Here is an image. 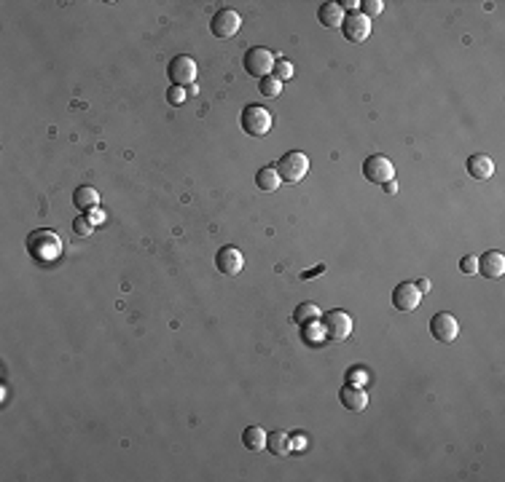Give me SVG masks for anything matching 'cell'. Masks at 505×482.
I'll return each mask as SVG.
<instances>
[{"instance_id": "2e32d148", "label": "cell", "mask_w": 505, "mask_h": 482, "mask_svg": "<svg viewBox=\"0 0 505 482\" xmlns=\"http://www.w3.org/2000/svg\"><path fill=\"white\" fill-rule=\"evenodd\" d=\"M266 448L275 453V456H293V434L290 432H272L266 434Z\"/></svg>"}, {"instance_id": "f546056e", "label": "cell", "mask_w": 505, "mask_h": 482, "mask_svg": "<svg viewBox=\"0 0 505 482\" xmlns=\"http://www.w3.org/2000/svg\"><path fill=\"white\" fill-rule=\"evenodd\" d=\"M102 220H105V215H100V212H92V215H89V222H92V225H97Z\"/></svg>"}, {"instance_id": "7402d4cb", "label": "cell", "mask_w": 505, "mask_h": 482, "mask_svg": "<svg viewBox=\"0 0 505 482\" xmlns=\"http://www.w3.org/2000/svg\"><path fill=\"white\" fill-rule=\"evenodd\" d=\"M258 92L264 96H277L282 92V83H279L275 75H266V78H258Z\"/></svg>"}, {"instance_id": "9c48e42d", "label": "cell", "mask_w": 505, "mask_h": 482, "mask_svg": "<svg viewBox=\"0 0 505 482\" xmlns=\"http://www.w3.org/2000/svg\"><path fill=\"white\" fill-rule=\"evenodd\" d=\"M341 32H344V38H347L350 43H363V41L371 35V19L363 17L360 11H353V14L344 17Z\"/></svg>"}, {"instance_id": "30bf717a", "label": "cell", "mask_w": 505, "mask_h": 482, "mask_svg": "<svg viewBox=\"0 0 505 482\" xmlns=\"http://www.w3.org/2000/svg\"><path fill=\"white\" fill-rule=\"evenodd\" d=\"M430 333L438 343H452L457 335H459V324L452 313L438 311L433 319H430Z\"/></svg>"}, {"instance_id": "4fadbf2b", "label": "cell", "mask_w": 505, "mask_h": 482, "mask_svg": "<svg viewBox=\"0 0 505 482\" xmlns=\"http://www.w3.org/2000/svg\"><path fill=\"white\" fill-rule=\"evenodd\" d=\"M476 263H479V273L481 276H486V279H500L505 273V258H503V252H497V249L484 252Z\"/></svg>"}, {"instance_id": "83f0119b", "label": "cell", "mask_w": 505, "mask_h": 482, "mask_svg": "<svg viewBox=\"0 0 505 482\" xmlns=\"http://www.w3.org/2000/svg\"><path fill=\"white\" fill-rule=\"evenodd\" d=\"M326 271V265H317V268H312V271H306V273H301L304 279H309V276H317V273H323Z\"/></svg>"}, {"instance_id": "cb8c5ba5", "label": "cell", "mask_w": 505, "mask_h": 482, "mask_svg": "<svg viewBox=\"0 0 505 482\" xmlns=\"http://www.w3.org/2000/svg\"><path fill=\"white\" fill-rule=\"evenodd\" d=\"M382 8H384V3L382 0H366V3H360V14L363 17H377V14H382Z\"/></svg>"}, {"instance_id": "9a60e30c", "label": "cell", "mask_w": 505, "mask_h": 482, "mask_svg": "<svg viewBox=\"0 0 505 482\" xmlns=\"http://www.w3.org/2000/svg\"><path fill=\"white\" fill-rule=\"evenodd\" d=\"M465 169H468V174H471L473 180H489V177L495 174V161H492L486 153H476V156L468 158Z\"/></svg>"}, {"instance_id": "44dd1931", "label": "cell", "mask_w": 505, "mask_h": 482, "mask_svg": "<svg viewBox=\"0 0 505 482\" xmlns=\"http://www.w3.org/2000/svg\"><path fill=\"white\" fill-rule=\"evenodd\" d=\"M320 319V308L315 306V303H301L296 311H293V322L304 327V324H312V322H317Z\"/></svg>"}, {"instance_id": "d6986e66", "label": "cell", "mask_w": 505, "mask_h": 482, "mask_svg": "<svg viewBox=\"0 0 505 482\" xmlns=\"http://www.w3.org/2000/svg\"><path fill=\"white\" fill-rule=\"evenodd\" d=\"M242 442H245V448H248V450L261 453V450L266 448V432H264L261 426H248V429L242 432Z\"/></svg>"}, {"instance_id": "8992f818", "label": "cell", "mask_w": 505, "mask_h": 482, "mask_svg": "<svg viewBox=\"0 0 505 482\" xmlns=\"http://www.w3.org/2000/svg\"><path fill=\"white\" fill-rule=\"evenodd\" d=\"M323 335L328 340H347L350 333H353V316L347 311H328L323 316Z\"/></svg>"}, {"instance_id": "484cf974", "label": "cell", "mask_w": 505, "mask_h": 482, "mask_svg": "<svg viewBox=\"0 0 505 482\" xmlns=\"http://www.w3.org/2000/svg\"><path fill=\"white\" fill-rule=\"evenodd\" d=\"M92 228H95V225L89 222V217H78L76 222H73V231H76L78 236H89V233H92Z\"/></svg>"}, {"instance_id": "e0dca14e", "label": "cell", "mask_w": 505, "mask_h": 482, "mask_svg": "<svg viewBox=\"0 0 505 482\" xmlns=\"http://www.w3.org/2000/svg\"><path fill=\"white\" fill-rule=\"evenodd\" d=\"M317 22L323 24V27H328V30H336V27H341L344 22V8L339 6V3H323L320 8H317Z\"/></svg>"}, {"instance_id": "277c9868", "label": "cell", "mask_w": 505, "mask_h": 482, "mask_svg": "<svg viewBox=\"0 0 505 482\" xmlns=\"http://www.w3.org/2000/svg\"><path fill=\"white\" fill-rule=\"evenodd\" d=\"M167 75H170L172 86L188 89L191 83H197V62L188 54H177V56L170 59V65H167Z\"/></svg>"}, {"instance_id": "ac0fdd59", "label": "cell", "mask_w": 505, "mask_h": 482, "mask_svg": "<svg viewBox=\"0 0 505 482\" xmlns=\"http://www.w3.org/2000/svg\"><path fill=\"white\" fill-rule=\"evenodd\" d=\"M279 182H282V180H279V174L275 167H264L255 171V185H258L264 193H275L279 188Z\"/></svg>"}, {"instance_id": "4316f807", "label": "cell", "mask_w": 505, "mask_h": 482, "mask_svg": "<svg viewBox=\"0 0 505 482\" xmlns=\"http://www.w3.org/2000/svg\"><path fill=\"white\" fill-rule=\"evenodd\" d=\"M459 271H462V273H476V271H479V263H476V258L465 255V258L459 260Z\"/></svg>"}, {"instance_id": "5b68a950", "label": "cell", "mask_w": 505, "mask_h": 482, "mask_svg": "<svg viewBox=\"0 0 505 482\" xmlns=\"http://www.w3.org/2000/svg\"><path fill=\"white\" fill-rule=\"evenodd\" d=\"M275 62H277V59H275L272 48L253 46V48H248V54H245V70L250 72L253 78H266V75H272Z\"/></svg>"}, {"instance_id": "1f68e13d", "label": "cell", "mask_w": 505, "mask_h": 482, "mask_svg": "<svg viewBox=\"0 0 505 482\" xmlns=\"http://www.w3.org/2000/svg\"><path fill=\"white\" fill-rule=\"evenodd\" d=\"M186 92H188V96H197V94H199V86H197V83H191Z\"/></svg>"}, {"instance_id": "7c38bea8", "label": "cell", "mask_w": 505, "mask_h": 482, "mask_svg": "<svg viewBox=\"0 0 505 482\" xmlns=\"http://www.w3.org/2000/svg\"><path fill=\"white\" fill-rule=\"evenodd\" d=\"M419 300H422V292L414 287L411 282H404V284H398L393 289V306L398 311H414L419 306Z\"/></svg>"}, {"instance_id": "8fae6325", "label": "cell", "mask_w": 505, "mask_h": 482, "mask_svg": "<svg viewBox=\"0 0 505 482\" xmlns=\"http://www.w3.org/2000/svg\"><path fill=\"white\" fill-rule=\"evenodd\" d=\"M215 265H218V271H221L224 276H237V273L242 271V265H245V258H242V252H239L237 247L226 244V247L218 249Z\"/></svg>"}, {"instance_id": "603a6c76", "label": "cell", "mask_w": 505, "mask_h": 482, "mask_svg": "<svg viewBox=\"0 0 505 482\" xmlns=\"http://www.w3.org/2000/svg\"><path fill=\"white\" fill-rule=\"evenodd\" d=\"M272 75H275L279 83H282V81L293 78V65H290L288 59H277V62H275V70H272Z\"/></svg>"}, {"instance_id": "3957f363", "label": "cell", "mask_w": 505, "mask_h": 482, "mask_svg": "<svg viewBox=\"0 0 505 482\" xmlns=\"http://www.w3.org/2000/svg\"><path fill=\"white\" fill-rule=\"evenodd\" d=\"M275 169H277L282 182H301L306 177V171H309V158L304 156L301 150H290V153H285L279 158Z\"/></svg>"}, {"instance_id": "d6a6232c", "label": "cell", "mask_w": 505, "mask_h": 482, "mask_svg": "<svg viewBox=\"0 0 505 482\" xmlns=\"http://www.w3.org/2000/svg\"><path fill=\"white\" fill-rule=\"evenodd\" d=\"M384 191H387V193H395V191H398V185H395V182L390 180V182H384Z\"/></svg>"}, {"instance_id": "ffe728a7", "label": "cell", "mask_w": 505, "mask_h": 482, "mask_svg": "<svg viewBox=\"0 0 505 482\" xmlns=\"http://www.w3.org/2000/svg\"><path fill=\"white\" fill-rule=\"evenodd\" d=\"M97 201H100V193L95 191V188H89V185L76 188V193H73V204H76L78 209H95Z\"/></svg>"}, {"instance_id": "52a82bcc", "label": "cell", "mask_w": 505, "mask_h": 482, "mask_svg": "<svg viewBox=\"0 0 505 482\" xmlns=\"http://www.w3.org/2000/svg\"><path fill=\"white\" fill-rule=\"evenodd\" d=\"M363 177L368 182H374V185H384V182H390L395 177V167H393V161L387 156H379L377 153V156H368L363 161Z\"/></svg>"}, {"instance_id": "4dcf8cb0", "label": "cell", "mask_w": 505, "mask_h": 482, "mask_svg": "<svg viewBox=\"0 0 505 482\" xmlns=\"http://www.w3.org/2000/svg\"><path fill=\"white\" fill-rule=\"evenodd\" d=\"M339 6H341V8H350V11H353L355 6H360V3H355V0H339Z\"/></svg>"}, {"instance_id": "7a4b0ae2", "label": "cell", "mask_w": 505, "mask_h": 482, "mask_svg": "<svg viewBox=\"0 0 505 482\" xmlns=\"http://www.w3.org/2000/svg\"><path fill=\"white\" fill-rule=\"evenodd\" d=\"M239 123H242V132L250 134V137H266L272 132V113L264 107V105H248L239 116Z\"/></svg>"}, {"instance_id": "6da1fadb", "label": "cell", "mask_w": 505, "mask_h": 482, "mask_svg": "<svg viewBox=\"0 0 505 482\" xmlns=\"http://www.w3.org/2000/svg\"><path fill=\"white\" fill-rule=\"evenodd\" d=\"M27 252L38 263H54L62 255V239L51 231H32L27 236Z\"/></svg>"}, {"instance_id": "ba28073f", "label": "cell", "mask_w": 505, "mask_h": 482, "mask_svg": "<svg viewBox=\"0 0 505 482\" xmlns=\"http://www.w3.org/2000/svg\"><path fill=\"white\" fill-rule=\"evenodd\" d=\"M239 27H242V19L234 8H218L210 19V32L215 38H231V35H237Z\"/></svg>"}, {"instance_id": "5bb4252c", "label": "cell", "mask_w": 505, "mask_h": 482, "mask_svg": "<svg viewBox=\"0 0 505 482\" xmlns=\"http://www.w3.org/2000/svg\"><path fill=\"white\" fill-rule=\"evenodd\" d=\"M339 402H341V408L350 410V412H363L368 408V394L360 386H344L339 391Z\"/></svg>"}, {"instance_id": "d4e9b609", "label": "cell", "mask_w": 505, "mask_h": 482, "mask_svg": "<svg viewBox=\"0 0 505 482\" xmlns=\"http://www.w3.org/2000/svg\"><path fill=\"white\" fill-rule=\"evenodd\" d=\"M186 96H188V92H186L183 86H170V89H167V102H170V105H183Z\"/></svg>"}, {"instance_id": "f1b7e54d", "label": "cell", "mask_w": 505, "mask_h": 482, "mask_svg": "<svg viewBox=\"0 0 505 482\" xmlns=\"http://www.w3.org/2000/svg\"><path fill=\"white\" fill-rule=\"evenodd\" d=\"M414 287L419 289V292H428V289H430V282H428V279H419V282H414Z\"/></svg>"}]
</instances>
